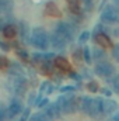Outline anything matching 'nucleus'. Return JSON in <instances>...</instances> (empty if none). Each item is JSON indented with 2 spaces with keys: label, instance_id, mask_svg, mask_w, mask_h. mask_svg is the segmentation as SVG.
Wrapping results in <instances>:
<instances>
[{
  "label": "nucleus",
  "instance_id": "4468645a",
  "mask_svg": "<svg viewBox=\"0 0 119 121\" xmlns=\"http://www.w3.org/2000/svg\"><path fill=\"white\" fill-rule=\"evenodd\" d=\"M92 56H94V59L97 60V62H99V60L104 59L105 52H104V49H101V48H95V49H92Z\"/></svg>",
  "mask_w": 119,
  "mask_h": 121
},
{
  "label": "nucleus",
  "instance_id": "9b49d317",
  "mask_svg": "<svg viewBox=\"0 0 119 121\" xmlns=\"http://www.w3.org/2000/svg\"><path fill=\"white\" fill-rule=\"evenodd\" d=\"M67 4H69V9L71 13L74 14H80V10H81V6H80V0H66Z\"/></svg>",
  "mask_w": 119,
  "mask_h": 121
},
{
  "label": "nucleus",
  "instance_id": "6e6552de",
  "mask_svg": "<svg viewBox=\"0 0 119 121\" xmlns=\"http://www.w3.org/2000/svg\"><path fill=\"white\" fill-rule=\"evenodd\" d=\"M45 14L48 16H52V17H60L62 16V11L59 10V7L55 4V3H48L46 7H45Z\"/></svg>",
  "mask_w": 119,
  "mask_h": 121
},
{
  "label": "nucleus",
  "instance_id": "cd10ccee",
  "mask_svg": "<svg viewBox=\"0 0 119 121\" xmlns=\"http://www.w3.org/2000/svg\"><path fill=\"white\" fill-rule=\"evenodd\" d=\"M102 93H104V94H107V96H109V94H111V90H108V89H104V90H102Z\"/></svg>",
  "mask_w": 119,
  "mask_h": 121
},
{
  "label": "nucleus",
  "instance_id": "f03ea898",
  "mask_svg": "<svg viewBox=\"0 0 119 121\" xmlns=\"http://www.w3.org/2000/svg\"><path fill=\"white\" fill-rule=\"evenodd\" d=\"M114 72H115L114 65L111 62H108L107 59H102L95 63V73L102 76V78H109Z\"/></svg>",
  "mask_w": 119,
  "mask_h": 121
},
{
  "label": "nucleus",
  "instance_id": "20e7f679",
  "mask_svg": "<svg viewBox=\"0 0 119 121\" xmlns=\"http://www.w3.org/2000/svg\"><path fill=\"white\" fill-rule=\"evenodd\" d=\"M23 113V106H21V101L20 100H13L10 103V106L7 107V116H8V120H13L14 117L20 116Z\"/></svg>",
  "mask_w": 119,
  "mask_h": 121
},
{
  "label": "nucleus",
  "instance_id": "393cba45",
  "mask_svg": "<svg viewBox=\"0 0 119 121\" xmlns=\"http://www.w3.org/2000/svg\"><path fill=\"white\" fill-rule=\"evenodd\" d=\"M114 56H115V59L119 60V44L114 48Z\"/></svg>",
  "mask_w": 119,
  "mask_h": 121
},
{
  "label": "nucleus",
  "instance_id": "f3484780",
  "mask_svg": "<svg viewBox=\"0 0 119 121\" xmlns=\"http://www.w3.org/2000/svg\"><path fill=\"white\" fill-rule=\"evenodd\" d=\"M8 66V59L4 56H0V70H4Z\"/></svg>",
  "mask_w": 119,
  "mask_h": 121
},
{
  "label": "nucleus",
  "instance_id": "7c9ffc66",
  "mask_svg": "<svg viewBox=\"0 0 119 121\" xmlns=\"http://www.w3.org/2000/svg\"><path fill=\"white\" fill-rule=\"evenodd\" d=\"M114 121H119V113H118V114H115V117H114Z\"/></svg>",
  "mask_w": 119,
  "mask_h": 121
},
{
  "label": "nucleus",
  "instance_id": "f8f14e48",
  "mask_svg": "<svg viewBox=\"0 0 119 121\" xmlns=\"http://www.w3.org/2000/svg\"><path fill=\"white\" fill-rule=\"evenodd\" d=\"M55 65L62 69V70H70V65H69V62L64 59V58H62V56H58L56 59H55Z\"/></svg>",
  "mask_w": 119,
  "mask_h": 121
},
{
  "label": "nucleus",
  "instance_id": "f257e3e1",
  "mask_svg": "<svg viewBox=\"0 0 119 121\" xmlns=\"http://www.w3.org/2000/svg\"><path fill=\"white\" fill-rule=\"evenodd\" d=\"M31 44L35 47V48H39V49H48L51 47L49 44V35L46 34V31L44 28H35L31 34Z\"/></svg>",
  "mask_w": 119,
  "mask_h": 121
},
{
  "label": "nucleus",
  "instance_id": "2eb2a0df",
  "mask_svg": "<svg viewBox=\"0 0 119 121\" xmlns=\"http://www.w3.org/2000/svg\"><path fill=\"white\" fill-rule=\"evenodd\" d=\"M71 56L76 62H81V60H84V52H83V49H76L71 54Z\"/></svg>",
  "mask_w": 119,
  "mask_h": 121
},
{
  "label": "nucleus",
  "instance_id": "a878e982",
  "mask_svg": "<svg viewBox=\"0 0 119 121\" xmlns=\"http://www.w3.org/2000/svg\"><path fill=\"white\" fill-rule=\"evenodd\" d=\"M0 48H1L3 51H8V49H10V47H8L7 44H4V42H1V41H0Z\"/></svg>",
  "mask_w": 119,
  "mask_h": 121
},
{
  "label": "nucleus",
  "instance_id": "2f4dec72",
  "mask_svg": "<svg viewBox=\"0 0 119 121\" xmlns=\"http://www.w3.org/2000/svg\"><path fill=\"white\" fill-rule=\"evenodd\" d=\"M52 91H53V87H52V86H49V87H48V93H52Z\"/></svg>",
  "mask_w": 119,
  "mask_h": 121
},
{
  "label": "nucleus",
  "instance_id": "7ed1b4c3",
  "mask_svg": "<svg viewBox=\"0 0 119 121\" xmlns=\"http://www.w3.org/2000/svg\"><path fill=\"white\" fill-rule=\"evenodd\" d=\"M101 17L107 23H116V21H119V10L115 6H108L102 11V16Z\"/></svg>",
  "mask_w": 119,
  "mask_h": 121
},
{
  "label": "nucleus",
  "instance_id": "aec40b11",
  "mask_svg": "<svg viewBox=\"0 0 119 121\" xmlns=\"http://www.w3.org/2000/svg\"><path fill=\"white\" fill-rule=\"evenodd\" d=\"M16 52H17V55H18L23 60H28V54H27L25 51H23V49H17Z\"/></svg>",
  "mask_w": 119,
  "mask_h": 121
},
{
  "label": "nucleus",
  "instance_id": "c756f323",
  "mask_svg": "<svg viewBox=\"0 0 119 121\" xmlns=\"http://www.w3.org/2000/svg\"><path fill=\"white\" fill-rule=\"evenodd\" d=\"M114 34H115L116 37H119V27H118V28H116V30H115V31H114Z\"/></svg>",
  "mask_w": 119,
  "mask_h": 121
},
{
  "label": "nucleus",
  "instance_id": "b1692460",
  "mask_svg": "<svg viewBox=\"0 0 119 121\" xmlns=\"http://www.w3.org/2000/svg\"><path fill=\"white\" fill-rule=\"evenodd\" d=\"M114 87H115V90L119 91V75L114 79Z\"/></svg>",
  "mask_w": 119,
  "mask_h": 121
},
{
  "label": "nucleus",
  "instance_id": "1a4fd4ad",
  "mask_svg": "<svg viewBox=\"0 0 119 121\" xmlns=\"http://www.w3.org/2000/svg\"><path fill=\"white\" fill-rule=\"evenodd\" d=\"M97 42H98L102 48H111V47H112V41H111L105 34H98V35H97Z\"/></svg>",
  "mask_w": 119,
  "mask_h": 121
},
{
  "label": "nucleus",
  "instance_id": "c85d7f7f",
  "mask_svg": "<svg viewBox=\"0 0 119 121\" xmlns=\"http://www.w3.org/2000/svg\"><path fill=\"white\" fill-rule=\"evenodd\" d=\"M114 3H115V7L119 10V0H114Z\"/></svg>",
  "mask_w": 119,
  "mask_h": 121
},
{
  "label": "nucleus",
  "instance_id": "4be33fe9",
  "mask_svg": "<svg viewBox=\"0 0 119 121\" xmlns=\"http://www.w3.org/2000/svg\"><path fill=\"white\" fill-rule=\"evenodd\" d=\"M11 73L14 75H21V68L17 65H11Z\"/></svg>",
  "mask_w": 119,
  "mask_h": 121
},
{
  "label": "nucleus",
  "instance_id": "412c9836",
  "mask_svg": "<svg viewBox=\"0 0 119 121\" xmlns=\"http://www.w3.org/2000/svg\"><path fill=\"white\" fill-rule=\"evenodd\" d=\"M83 52H84V60L86 62H91V55H90V48H84L83 49Z\"/></svg>",
  "mask_w": 119,
  "mask_h": 121
},
{
  "label": "nucleus",
  "instance_id": "ddd939ff",
  "mask_svg": "<svg viewBox=\"0 0 119 121\" xmlns=\"http://www.w3.org/2000/svg\"><path fill=\"white\" fill-rule=\"evenodd\" d=\"M16 90H17L18 94L25 93V90H27V83H25V80L17 78V80H16Z\"/></svg>",
  "mask_w": 119,
  "mask_h": 121
},
{
  "label": "nucleus",
  "instance_id": "bb28decb",
  "mask_svg": "<svg viewBox=\"0 0 119 121\" xmlns=\"http://www.w3.org/2000/svg\"><path fill=\"white\" fill-rule=\"evenodd\" d=\"M70 90H74V89H73V86H66V87H63V89H62L63 93H64V91H70Z\"/></svg>",
  "mask_w": 119,
  "mask_h": 121
},
{
  "label": "nucleus",
  "instance_id": "5701e85b",
  "mask_svg": "<svg viewBox=\"0 0 119 121\" xmlns=\"http://www.w3.org/2000/svg\"><path fill=\"white\" fill-rule=\"evenodd\" d=\"M88 37H90V32H88V31H84V32L80 35V38H79V39H80V42H86V41L88 39Z\"/></svg>",
  "mask_w": 119,
  "mask_h": 121
},
{
  "label": "nucleus",
  "instance_id": "dca6fc26",
  "mask_svg": "<svg viewBox=\"0 0 119 121\" xmlns=\"http://www.w3.org/2000/svg\"><path fill=\"white\" fill-rule=\"evenodd\" d=\"M30 121H49L48 120V117L45 116V113H38V114H34L32 117L30 118Z\"/></svg>",
  "mask_w": 119,
  "mask_h": 121
},
{
  "label": "nucleus",
  "instance_id": "39448f33",
  "mask_svg": "<svg viewBox=\"0 0 119 121\" xmlns=\"http://www.w3.org/2000/svg\"><path fill=\"white\" fill-rule=\"evenodd\" d=\"M45 116L48 117V120H56L62 116V110H60V106L58 103H52V104H48V107L45 108Z\"/></svg>",
  "mask_w": 119,
  "mask_h": 121
},
{
  "label": "nucleus",
  "instance_id": "a211bd4d",
  "mask_svg": "<svg viewBox=\"0 0 119 121\" xmlns=\"http://www.w3.org/2000/svg\"><path fill=\"white\" fill-rule=\"evenodd\" d=\"M87 89H88V91H91V93H95V91L98 90V85H97L95 82H90L88 85H87Z\"/></svg>",
  "mask_w": 119,
  "mask_h": 121
},
{
  "label": "nucleus",
  "instance_id": "0eeeda50",
  "mask_svg": "<svg viewBox=\"0 0 119 121\" xmlns=\"http://www.w3.org/2000/svg\"><path fill=\"white\" fill-rule=\"evenodd\" d=\"M116 110H118V106H116V103L114 101V100H102V113L104 114H107V116H111V114H114V113H116Z\"/></svg>",
  "mask_w": 119,
  "mask_h": 121
},
{
  "label": "nucleus",
  "instance_id": "423d86ee",
  "mask_svg": "<svg viewBox=\"0 0 119 121\" xmlns=\"http://www.w3.org/2000/svg\"><path fill=\"white\" fill-rule=\"evenodd\" d=\"M49 44L53 49H63L67 45V41L63 37H60L59 34H53L49 37Z\"/></svg>",
  "mask_w": 119,
  "mask_h": 121
},
{
  "label": "nucleus",
  "instance_id": "9d476101",
  "mask_svg": "<svg viewBox=\"0 0 119 121\" xmlns=\"http://www.w3.org/2000/svg\"><path fill=\"white\" fill-rule=\"evenodd\" d=\"M3 35L4 38H8V39H13L16 35H17V28L14 26H6L3 28Z\"/></svg>",
  "mask_w": 119,
  "mask_h": 121
},
{
  "label": "nucleus",
  "instance_id": "6ab92c4d",
  "mask_svg": "<svg viewBox=\"0 0 119 121\" xmlns=\"http://www.w3.org/2000/svg\"><path fill=\"white\" fill-rule=\"evenodd\" d=\"M0 121H8L7 108H0Z\"/></svg>",
  "mask_w": 119,
  "mask_h": 121
},
{
  "label": "nucleus",
  "instance_id": "473e14b6",
  "mask_svg": "<svg viewBox=\"0 0 119 121\" xmlns=\"http://www.w3.org/2000/svg\"><path fill=\"white\" fill-rule=\"evenodd\" d=\"M0 28H1V24H0Z\"/></svg>",
  "mask_w": 119,
  "mask_h": 121
}]
</instances>
